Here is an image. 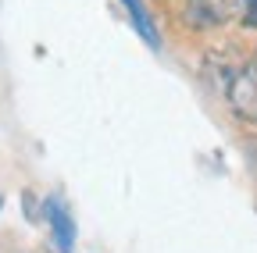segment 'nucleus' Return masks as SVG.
I'll use <instances>...</instances> for the list:
<instances>
[{
	"label": "nucleus",
	"instance_id": "1",
	"mask_svg": "<svg viewBox=\"0 0 257 253\" xmlns=\"http://www.w3.org/2000/svg\"><path fill=\"white\" fill-rule=\"evenodd\" d=\"M225 100H229L232 114L243 121H257V68L253 65H239L229 82H225Z\"/></svg>",
	"mask_w": 257,
	"mask_h": 253
},
{
	"label": "nucleus",
	"instance_id": "2",
	"mask_svg": "<svg viewBox=\"0 0 257 253\" xmlns=\"http://www.w3.org/2000/svg\"><path fill=\"white\" fill-rule=\"evenodd\" d=\"M47 221H50V239H54L57 253H72V246H75V221H72V214L64 210V203L57 196L47 200Z\"/></svg>",
	"mask_w": 257,
	"mask_h": 253
},
{
	"label": "nucleus",
	"instance_id": "3",
	"mask_svg": "<svg viewBox=\"0 0 257 253\" xmlns=\"http://www.w3.org/2000/svg\"><path fill=\"white\" fill-rule=\"evenodd\" d=\"M232 4L236 0H186V18L197 29H211L232 15Z\"/></svg>",
	"mask_w": 257,
	"mask_h": 253
},
{
	"label": "nucleus",
	"instance_id": "4",
	"mask_svg": "<svg viewBox=\"0 0 257 253\" xmlns=\"http://www.w3.org/2000/svg\"><path fill=\"white\" fill-rule=\"evenodd\" d=\"M121 4H125V11H128V22L136 25V33L147 40V47L157 50V47H161V36H157V25H154L147 4H143V0H121Z\"/></svg>",
	"mask_w": 257,
	"mask_h": 253
},
{
	"label": "nucleus",
	"instance_id": "5",
	"mask_svg": "<svg viewBox=\"0 0 257 253\" xmlns=\"http://www.w3.org/2000/svg\"><path fill=\"white\" fill-rule=\"evenodd\" d=\"M243 25L257 29V0H243Z\"/></svg>",
	"mask_w": 257,
	"mask_h": 253
},
{
	"label": "nucleus",
	"instance_id": "6",
	"mask_svg": "<svg viewBox=\"0 0 257 253\" xmlns=\"http://www.w3.org/2000/svg\"><path fill=\"white\" fill-rule=\"evenodd\" d=\"M253 68H257V61H253Z\"/></svg>",
	"mask_w": 257,
	"mask_h": 253
}]
</instances>
